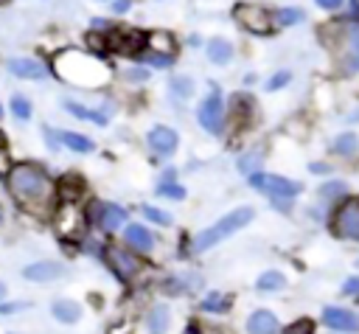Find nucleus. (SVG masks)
<instances>
[{
    "mask_svg": "<svg viewBox=\"0 0 359 334\" xmlns=\"http://www.w3.org/2000/svg\"><path fill=\"white\" fill-rule=\"evenodd\" d=\"M8 194L31 213H48L56 205V182L39 163H17L6 171Z\"/></svg>",
    "mask_w": 359,
    "mask_h": 334,
    "instance_id": "obj_1",
    "label": "nucleus"
},
{
    "mask_svg": "<svg viewBox=\"0 0 359 334\" xmlns=\"http://www.w3.org/2000/svg\"><path fill=\"white\" fill-rule=\"evenodd\" d=\"M56 70L62 73V79L73 81V84H84V87H98L107 81V67L104 62H98L95 56L90 53H76V51H67L59 62H56Z\"/></svg>",
    "mask_w": 359,
    "mask_h": 334,
    "instance_id": "obj_2",
    "label": "nucleus"
},
{
    "mask_svg": "<svg viewBox=\"0 0 359 334\" xmlns=\"http://www.w3.org/2000/svg\"><path fill=\"white\" fill-rule=\"evenodd\" d=\"M252 216H255V211H252L250 205H241V208H236V211H227L216 225L205 227V230L194 239V250H210V247L219 244L222 239H227V236H233L236 230L247 227V225L252 222Z\"/></svg>",
    "mask_w": 359,
    "mask_h": 334,
    "instance_id": "obj_3",
    "label": "nucleus"
},
{
    "mask_svg": "<svg viewBox=\"0 0 359 334\" xmlns=\"http://www.w3.org/2000/svg\"><path fill=\"white\" fill-rule=\"evenodd\" d=\"M334 51H337V59H339L342 70H348V73L359 70V25L342 28L337 42H334Z\"/></svg>",
    "mask_w": 359,
    "mask_h": 334,
    "instance_id": "obj_4",
    "label": "nucleus"
},
{
    "mask_svg": "<svg viewBox=\"0 0 359 334\" xmlns=\"http://www.w3.org/2000/svg\"><path fill=\"white\" fill-rule=\"evenodd\" d=\"M250 185L255 191L269 194V196H278V199H289V196H297L300 194V182L286 180V177H278V174H250Z\"/></svg>",
    "mask_w": 359,
    "mask_h": 334,
    "instance_id": "obj_5",
    "label": "nucleus"
},
{
    "mask_svg": "<svg viewBox=\"0 0 359 334\" xmlns=\"http://www.w3.org/2000/svg\"><path fill=\"white\" fill-rule=\"evenodd\" d=\"M196 118H199L202 129H208L210 135H219V132L224 129V107H222L219 93H210V95H208V98L199 104Z\"/></svg>",
    "mask_w": 359,
    "mask_h": 334,
    "instance_id": "obj_6",
    "label": "nucleus"
},
{
    "mask_svg": "<svg viewBox=\"0 0 359 334\" xmlns=\"http://www.w3.org/2000/svg\"><path fill=\"white\" fill-rule=\"evenodd\" d=\"M334 230L345 239H356L359 241V199H348L337 216H334Z\"/></svg>",
    "mask_w": 359,
    "mask_h": 334,
    "instance_id": "obj_7",
    "label": "nucleus"
},
{
    "mask_svg": "<svg viewBox=\"0 0 359 334\" xmlns=\"http://www.w3.org/2000/svg\"><path fill=\"white\" fill-rule=\"evenodd\" d=\"M236 22L252 34H269V14L261 6H236Z\"/></svg>",
    "mask_w": 359,
    "mask_h": 334,
    "instance_id": "obj_8",
    "label": "nucleus"
},
{
    "mask_svg": "<svg viewBox=\"0 0 359 334\" xmlns=\"http://www.w3.org/2000/svg\"><path fill=\"white\" fill-rule=\"evenodd\" d=\"M93 219H95V225L101 230L112 233L126 222V211L121 205H115V202H95L93 205Z\"/></svg>",
    "mask_w": 359,
    "mask_h": 334,
    "instance_id": "obj_9",
    "label": "nucleus"
},
{
    "mask_svg": "<svg viewBox=\"0 0 359 334\" xmlns=\"http://www.w3.org/2000/svg\"><path fill=\"white\" fill-rule=\"evenodd\" d=\"M107 261H109L112 272H115L121 281L135 278V272L140 269L137 255H132V253H129V250H123V247H109V250H107Z\"/></svg>",
    "mask_w": 359,
    "mask_h": 334,
    "instance_id": "obj_10",
    "label": "nucleus"
},
{
    "mask_svg": "<svg viewBox=\"0 0 359 334\" xmlns=\"http://www.w3.org/2000/svg\"><path fill=\"white\" fill-rule=\"evenodd\" d=\"M6 67L17 79H36V81L39 79H48V67L39 59H34V56H14V59L6 62Z\"/></svg>",
    "mask_w": 359,
    "mask_h": 334,
    "instance_id": "obj_11",
    "label": "nucleus"
},
{
    "mask_svg": "<svg viewBox=\"0 0 359 334\" xmlns=\"http://www.w3.org/2000/svg\"><path fill=\"white\" fill-rule=\"evenodd\" d=\"M67 272V267L62 261H34L22 269V278L25 281H36V283H48V281H56Z\"/></svg>",
    "mask_w": 359,
    "mask_h": 334,
    "instance_id": "obj_12",
    "label": "nucleus"
},
{
    "mask_svg": "<svg viewBox=\"0 0 359 334\" xmlns=\"http://www.w3.org/2000/svg\"><path fill=\"white\" fill-rule=\"evenodd\" d=\"M146 143H149V149H151L154 154L168 157V154H174V149H177L180 140H177V132H174L171 126H151Z\"/></svg>",
    "mask_w": 359,
    "mask_h": 334,
    "instance_id": "obj_13",
    "label": "nucleus"
},
{
    "mask_svg": "<svg viewBox=\"0 0 359 334\" xmlns=\"http://www.w3.org/2000/svg\"><path fill=\"white\" fill-rule=\"evenodd\" d=\"M323 323L334 331H359V314L342 306H328L323 312Z\"/></svg>",
    "mask_w": 359,
    "mask_h": 334,
    "instance_id": "obj_14",
    "label": "nucleus"
},
{
    "mask_svg": "<svg viewBox=\"0 0 359 334\" xmlns=\"http://www.w3.org/2000/svg\"><path fill=\"white\" fill-rule=\"evenodd\" d=\"M123 239H126V244H129L135 253H149V250L154 247V236H151L149 227H143V225H126Z\"/></svg>",
    "mask_w": 359,
    "mask_h": 334,
    "instance_id": "obj_15",
    "label": "nucleus"
},
{
    "mask_svg": "<svg viewBox=\"0 0 359 334\" xmlns=\"http://www.w3.org/2000/svg\"><path fill=\"white\" fill-rule=\"evenodd\" d=\"M247 331H250V334H275V331H278V320H275L272 312L258 309V312H252V314L247 317Z\"/></svg>",
    "mask_w": 359,
    "mask_h": 334,
    "instance_id": "obj_16",
    "label": "nucleus"
},
{
    "mask_svg": "<svg viewBox=\"0 0 359 334\" xmlns=\"http://www.w3.org/2000/svg\"><path fill=\"white\" fill-rule=\"evenodd\" d=\"M168 323H171V312L165 303H157L149 309V314H146V331L149 334H165Z\"/></svg>",
    "mask_w": 359,
    "mask_h": 334,
    "instance_id": "obj_17",
    "label": "nucleus"
},
{
    "mask_svg": "<svg viewBox=\"0 0 359 334\" xmlns=\"http://www.w3.org/2000/svg\"><path fill=\"white\" fill-rule=\"evenodd\" d=\"M50 314L59 320V323H76L79 317H81V306L76 303V300H67V298H59V300H53L50 303Z\"/></svg>",
    "mask_w": 359,
    "mask_h": 334,
    "instance_id": "obj_18",
    "label": "nucleus"
},
{
    "mask_svg": "<svg viewBox=\"0 0 359 334\" xmlns=\"http://www.w3.org/2000/svg\"><path fill=\"white\" fill-rule=\"evenodd\" d=\"M62 107L70 112V115H76V118H81V121H90V123H98V126H107V112H98V109H90V107H84V104H76L73 98H65L62 101Z\"/></svg>",
    "mask_w": 359,
    "mask_h": 334,
    "instance_id": "obj_19",
    "label": "nucleus"
},
{
    "mask_svg": "<svg viewBox=\"0 0 359 334\" xmlns=\"http://www.w3.org/2000/svg\"><path fill=\"white\" fill-rule=\"evenodd\" d=\"M56 138H59V146H67L70 152H79V154H87V152H93L95 149V143L87 138V135H79V132H56Z\"/></svg>",
    "mask_w": 359,
    "mask_h": 334,
    "instance_id": "obj_20",
    "label": "nucleus"
},
{
    "mask_svg": "<svg viewBox=\"0 0 359 334\" xmlns=\"http://www.w3.org/2000/svg\"><path fill=\"white\" fill-rule=\"evenodd\" d=\"M230 56H233V45L230 42H224V39H210L208 42V59L213 65H227Z\"/></svg>",
    "mask_w": 359,
    "mask_h": 334,
    "instance_id": "obj_21",
    "label": "nucleus"
},
{
    "mask_svg": "<svg viewBox=\"0 0 359 334\" xmlns=\"http://www.w3.org/2000/svg\"><path fill=\"white\" fill-rule=\"evenodd\" d=\"M143 42L151 48V53H168V56H171V51H174V42H171V36H168L165 31H154V34H149Z\"/></svg>",
    "mask_w": 359,
    "mask_h": 334,
    "instance_id": "obj_22",
    "label": "nucleus"
},
{
    "mask_svg": "<svg viewBox=\"0 0 359 334\" xmlns=\"http://www.w3.org/2000/svg\"><path fill=\"white\" fill-rule=\"evenodd\" d=\"M8 109H11V115H14L17 121H28V118L34 115V107H31V101H28L25 95H11Z\"/></svg>",
    "mask_w": 359,
    "mask_h": 334,
    "instance_id": "obj_23",
    "label": "nucleus"
},
{
    "mask_svg": "<svg viewBox=\"0 0 359 334\" xmlns=\"http://www.w3.org/2000/svg\"><path fill=\"white\" fill-rule=\"evenodd\" d=\"M283 283H286V278H283L280 272H275V269H272V272H264V275L258 278V289H261V292H275V289H280Z\"/></svg>",
    "mask_w": 359,
    "mask_h": 334,
    "instance_id": "obj_24",
    "label": "nucleus"
},
{
    "mask_svg": "<svg viewBox=\"0 0 359 334\" xmlns=\"http://www.w3.org/2000/svg\"><path fill=\"white\" fill-rule=\"evenodd\" d=\"M356 149H359L356 135H348V132H345V135H339V138L334 140V152H337V154H345V157H348V154H353Z\"/></svg>",
    "mask_w": 359,
    "mask_h": 334,
    "instance_id": "obj_25",
    "label": "nucleus"
},
{
    "mask_svg": "<svg viewBox=\"0 0 359 334\" xmlns=\"http://www.w3.org/2000/svg\"><path fill=\"white\" fill-rule=\"evenodd\" d=\"M171 93L177 98H191L194 95V81L188 76H177V79H171Z\"/></svg>",
    "mask_w": 359,
    "mask_h": 334,
    "instance_id": "obj_26",
    "label": "nucleus"
},
{
    "mask_svg": "<svg viewBox=\"0 0 359 334\" xmlns=\"http://www.w3.org/2000/svg\"><path fill=\"white\" fill-rule=\"evenodd\" d=\"M230 303H227V298L224 295H219V292H210L205 300H202V309L205 312H224Z\"/></svg>",
    "mask_w": 359,
    "mask_h": 334,
    "instance_id": "obj_27",
    "label": "nucleus"
},
{
    "mask_svg": "<svg viewBox=\"0 0 359 334\" xmlns=\"http://www.w3.org/2000/svg\"><path fill=\"white\" fill-rule=\"evenodd\" d=\"M157 194L160 196H171V199H182L185 196V188L182 185H174V182H165V185H157Z\"/></svg>",
    "mask_w": 359,
    "mask_h": 334,
    "instance_id": "obj_28",
    "label": "nucleus"
},
{
    "mask_svg": "<svg viewBox=\"0 0 359 334\" xmlns=\"http://www.w3.org/2000/svg\"><path fill=\"white\" fill-rule=\"evenodd\" d=\"M143 213H146V219H151V222H157V225H171V216H168L165 211H160V208L146 205V208H143Z\"/></svg>",
    "mask_w": 359,
    "mask_h": 334,
    "instance_id": "obj_29",
    "label": "nucleus"
},
{
    "mask_svg": "<svg viewBox=\"0 0 359 334\" xmlns=\"http://www.w3.org/2000/svg\"><path fill=\"white\" fill-rule=\"evenodd\" d=\"M278 20H280L283 25L300 22V20H303V11H300V8H280V11H278Z\"/></svg>",
    "mask_w": 359,
    "mask_h": 334,
    "instance_id": "obj_30",
    "label": "nucleus"
},
{
    "mask_svg": "<svg viewBox=\"0 0 359 334\" xmlns=\"http://www.w3.org/2000/svg\"><path fill=\"white\" fill-rule=\"evenodd\" d=\"M143 56V62H149V65H154V67H168L171 65V56L168 53H140Z\"/></svg>",
    "mask_w": 359,
    "mask_h": 334,
    "instance_id": "obj_31",
    "label": "nucleus"
},
{
    "mask_svg": "<svg viewBox=\"0 0 359 334\" xmlns=\"http://www.w3.org/2000/svg\"><path fill=\"white\" fill-rule=\"evenodd\" d=\"M289 81H292V73H289V70H280V73H275V79L266 81V90H280V87L289 84Z\"/></svg>",
    "mask_w": 359,
    "mask_h": 334,
    "instance_id": "obj_32",
    "label": "nucleus"
},
{
    "mask_svg": "<svg viewBox=\"0 0 359 334\" xmlns=\"http://www.w3.org/2000/svg\"><path fill=\"white\" fill-rule=\"evenodd\" d=\"M311 331H314V323L311 320H297V323H292L286 328V334H311Z\"/></svg>",
    "mask_w": 359,
    "mask_h": 334,
    "instance_id": "obj_33",
    "label": "nucleus"
},
{
    "mask_svg": "<svg viewBox=\"0 0 359 334\" xmlns=\"http://www.w3.org/2000/svg\"><path fill=\"white\" fill-rule=\"evenodd\" d=\"M258 157H261L258 152H252V154H244V157H238V171H244V174H247V171H252V168H255V163H258Z\"/></svg>",
    "mask_w": 359,
    "mask_h": 334,
    "instance_id": "obj_34",
    "label": "nucleus"
},
{
    "mask_svg": "<svg viewBox=\"0 0 359 334\" xmlns=\"http://www.w3.org/2000/svg\"><path fill=\"white\" fill-rule=\"evenodd\" d=\"M126 79H129V81H146V79H149V70H146V67H129V70H126Z\"/></svg>",
    "mask_w": 359,
    "mask_h": 334,
    "instance_id": "obj_35",
    "label": "nucleus"
},
{
    "mask_svg": "<svg viewBox=\"0 0 359 334\" xmlns=\"http://www.w3.org/2000/svg\"><path fill=\"white\" fill-rule=\"evenodd\" d=\"M45 138H48V146H50V149H59V138H56V132H53V129H48V126H45Z\"/></svg>",
    "mask_w": 359,
    "mask_h": 334,
    "instance_id": "obj_36",
    "label": "nucleus"
},
{
    "mask_svg": "<svg viewBox=\"0 0 359 334\" xmlns=\"http://www.w3.org/2000/svg\"><path fill=\"white\" fill-rule=\"evenodd\" d=\"M126 8H129V0H115V3H112V11H115V14H123Z\"/></svg>",
    "mask_w": 359,
    "mask_h": 334,
    "instance_id": "obj_37",
    "label": "nucleus"
},
{
    "mask_svg": "<svg viewBox=\"0 0 359 334\" xmlns=\"http://www.w3.org/2000/svg\"><path fill=\"white\" fill-rule=\"evenodd\" d=\"M323 8H339L342 6V0H317Z\"/></svg>",
    "mask_w": 359,
    "mask_h": 334,
    "instance_id": "obj_38",
    "label": "nucleus"
},
{
    "mask_svg": "<svg viewBox=\"0 0 359 334\" xmlns=\"http://www.w3.org/2000/svg\"><path fill=\"white\" fill-rule=\"evenodd\" d=\"M356 289H359V281H348L345 283V292H356Z\"/></svg>",
    "mask_w": 359,
    "mask_h": 334,
    "instance_id": "obj_39",
    "label": "nucleus"
},
{
    "mask_svg": "<svg viewBox=\"0 0 359 334\" xmlns=\"http://www.w3.org/2000/svg\"><path fill=\"white\" fill-rule=\"evenodd\" d=\"M311 171H328V166H323V163H314V166H311Z\"/></svg>",
    "mask_w": 359,
    "mask_h": 334,
    "instance_id": "obj_40",
    "label": "nucleus"
},
{
    "mask_svg": "<svg viewBox=\"0 0 359 334\" xmlns=\"http://www.w3.org/2000/svg\"><path fill=\"white\" fill-rule=\"evenodd\" d=\"M351 6H353V8H351V11H353V14H356V17H359V0H351Z\"/></svg>",
    "mask_w": 359,
    "mask_h": 334,
    "instance_id": "obj_41",
    "label": "nucleus"
},
{
    "mask_svg": "<svg viewBox=\"0 0 359 334\" xmlns=\"http://www.w3.org/2000/svg\"><path fill=\"white\" fill-rule=\"evenodd\" d=\"M0 152H6V135L0 132Z\"/></svg>",
    "mask_w": 359,
    "mask_h": 334,
    "instance_id": "obj_42",
    "label": "nucleus"
},
{
    "mask_svg": "<svg viewBox=\"0 0 359 334\" xmlns=\"http://www.w3.org/2000/svg\"><path fill=\"white\" fill-rule=\"evenodd\" d=\"M351 121H359V109H356V112H353V115H351Z\"/></svg>",
    "mask_w": 359,
    "mask_h": 334,
    "instance_id": "obj_43",
    "label": "nucleus"
},
{
    "mask_svg": "<svg viewBox=\"0 0 359 334\" xmlns=\"http://www.w3.org/2000/svg\"><path fill=\"white\" fill-rule=\"evenodd\" d=\"M0 298H3V283H0Z\"/></svg>",
    "mask_w": 359,
    "mask_h": 334,
    "instance_id": "obj_44",
    "label": "nucleus"
},
{
    "mask_svg": "<svg viewBox=\"0 0 359 334\" xmlns=\"http://www.w3.org/2000/svg\"><path fill=\"white\" fill-rule=\"evenodd\" d=\"M0 118H3V107H0Z\"/></svg>",
    "mask_w": 359,
    "mask_h": 334,
    "instance_id": "obj_45",
    "label": "nucleus"
},
{
    "mask_svg": "<svg viewBox=\"0 0 359 334\" xmlns=\"http://www.w3.org/2000/svg\"><path fill=\"white\" fill-rule=\"evenodd\" d=\"M0 222H3V211H0Z\"/></svg>",
    "mask_w": 359,
    "mask_h": 334,
    "instance_id": "obj_46",
    "label": "nucleus"
},
{
    "mask_svg": "<svg viewBox=\"0 0 359 334\" xmlns=\"http://www.w3.org/2000/svg\"><path fill=\"white\" fill-rule=\"evenodd\" d=\"M188 334H196V331H188Z\"/></svg>",
    "mask_w": 359,
    "mask_h": 334,
    "instance_id": "obj_47",
    "label": "nucleus"
},
{
    "mask_svg": "<svg viewBox=\"0 0 359 334\" xmlns=\"http://www.w3.org/2000/svg\"><path fill=\"white\" fill-rule=\"evenodd\" d=\"M3 3H6V0H0V6H3Z\"/></svg>",
    "mask_w": 359,
    "mask_h": 334,
    "instance_id": "obj_48",
    "label": "nucleus"
}]
</instances>
